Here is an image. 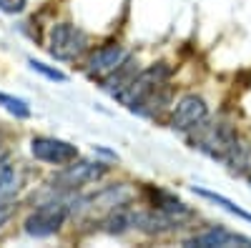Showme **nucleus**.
<instances>
[{
  "label": "nucleus",
  "instance_id": "1",
  "mask_svg": "<svg viewBox=\"0 0 251 248\" xmlns=\"http://www.w3.org/2000/svg\"><path fill=\"white\" fill-rule=\"evenodd\" d=\"M169 75L171 70L166 63L151 66L149 70L136 73V78L116 95V100L123 103L126 108H131L133 113L156 115L169 103V88H166L169 86Z\"/></svg>",
  "mask_w": 251,
  "mask_h": 248
},
{
  "label": "nucleus",
  "instance_id": "2",
  "mask_svg": "<svg viewBox=\"0 0 251 248\" xmlns=\"http://www.w3.org/2000/svg\"><path fill=\"white\" fill-rule=\"evenodd\" d=\"M191 146L199 148L201 153H206L208 158L214 160H221V163H228L231 156L236 153L239 148V138L236 133L226 126V123H201L199 128H194L191 133Z\"/></svg>",
  "mask_w": 251,
  "mask_h": 248
},
{
  "label": "nucleus",
  "instance_id": "3",
  "mask_svg": "<svg viewBox=\"0 0 251 248\" xmlns=\"http://www.w3.org/2000/svg\"><path fill=\"white\" fill-rule=\"evenodd\" d=\"M71 208L60 201H50V203H43L40 208H35L28 218H25V233L28 236H35V238H46V236H53L55 231H60V225L66 223Z\"/></svg>",
  "mask_w": 251,
  "mask_h": 248
},
{
  "label": "nucleus",
  "instance_id": "4",
  "mask_svg": "<svg viewBox=\"0 0 251 248\" xmlns=\"http://www.w3.org/2000/svg\"><path fill=\"white\" fill-rule=\"evenodd\" d=\"M108 171V165L103 163H93V160H73L68 165H63V171L53 178V185L60 191H75L80 185H88V183H96L98 178H103Z\"/></svg>",
  "mask_w": 251,
  "mask_h": 248
},
{
  "label": "nucleus",
  "instance_id": "5",
  "mask_svg": "<svg viewBox=\"0 0 251 248\" xmlns=\"http://www.w3.org/2000/svg\"><path fill=\"white\" fill-rule=\"evenodd\" d=\"M86 33L71 23H58L50 28V40H48V50L58 60H73L86 50Z\"/></svg>",
  "mask_w": 251,
  "mask_h": 248
},
{
  "label": "nucleus",
  "instance_id": "6",
  "mask_svg": "<svg viewBox=\"0 0 251 248\" xmlns=\"http://www.w3.org/2000/svg\"><path fill=\"white\" fill-rule=\"evenodd\" d=\"M30 153L35 156V160H43L50 165H68L78 158V148L73 143L50 135H35L30 140Z\"/></svg>",
  "mask_w": 251,
  "mask_h": 248
},
{
  "label": "nucleus",
  "instance_id": "7",
  "mask_svg": "<svg viewBox=\"0 0 251 248\" xmlns=\"http://www.w3.org/2000/svg\"><path fill=\"white\" fill-rule=\"evenodd\" d=\"M208 118V108L201 95H183L171 115V128L178 133H191Z\"/></svg>",
  "mask_w": 251,
  "mask_h": 248
},
{
  "label": "nucleus",
  "instance_id": "8",
  "mask_svg": "<svg viewBox=\"0 0 251 248\" xmlns=\"http://www.w3.org/2000/svg\"><path fill=\"white\" fill-rule=\"evenodd\" d=\"M128 58H131V55L126 53L121 45H103V48H98V50L91 55L86 70H88V75H91V78L103 80V78H108L118 66H123Z\"/></svg>",
  "mask_w": 251,
  "mask_h": 248
},
{
  "label": "nucleus",
  "instance_id": "9",
  "mask_svg": "<svg viewBox=\"0 0 251 248\" xmlns=\"http://www.w3.org/2000/svg\"><path fill=\"white\" fill-rule=\"evenodd\" d=\"M186 246H199V248H231V246H244L251 248V238L234 233L228 228H208L206 233H199L194 238H188Z\"/></svg>",
  "mask_w": 251,
  "mask_h": 248
},
{
  "label": "nucleus",
  "instance_id": "10",
  "mask_svg": "<svg viewBox=\"0 0 251 248\" xmlns=\"http://www.w3.org/2000/svg\"><path fill=\"white\" fill-rule=\"evenodd\" d=\"M18 193V173L8 156H0V203H8Z\"/></svg>",
  "mask_w": 251,
  "mask_h": 248
},
{
  "label": "nucleus",
  "instance_id": "11",
  "mask_svg": "<svg viewBox=\"0 0 251 248\" xmlns=\"http://www.w3.org/2000/svg\"><path fill=\"white\" fill-rule=\"evenodd\" d=\"M194 193H196V196H201V198H206V201H211V203H216V205H221V208H224V211H228L231 216H236V218H241V221L251 223V213H249V211H244V208H239V205H236L234 201H228L226 196L214 193V191H206V188H194Z\"/></svg>",
  "mask_w": 251,
  "mask_h": 248
},
{
  "label": "nucleus",
  "instance_id": "12",
  "mask_svg": "<svg viewBox=\"0 0 251 248\" xmlns=\"http://www.w3.org/2000/svg\"><path fill=\"white\" fill-rule=\"evenodd\" d=\"M0 108L8 111V113L15 115V118H20V120L30 118V106H28V100L15 98V95H8V93H3V90H0Z\"/></svg>",
  "mask_w": 251,
  "mask_h": 248
},
{
  "label": "nucleus",
  "instance_id": "13",
  "mask_svg": "<svg viewBox=\"0 0 251 248\" xmlns=\"http://www.w3.org/2000/svg\"><path fill=\"white\" fill-rule=\"evenodd\" d=\"M30 68H33L35 73H40V75H46V78L53 80V83H66V80H68V75L63 73V70L50 68V66H46V63H40V60H30Z\"/></svg>",
  "mask_w": 251,
  "mask_h": 248
},
{
  "label": "nucleus",
  "instance_id": "14",
  "mask_svg": "<svg viewBox=\"0 0 251 248\" xmlns=\"http://www.w3.org/2000/svg\"><path fill=\"white\" fill-rule=\"evenodd\" d=\"M28 5V0H0V10L8 13V15H18V13H23Z\"/></svg>",
  "mask_w": 251,
  "mask_h": 248
},
{
  "label": "nucleus",
  "instance_id": "15",
  "mask_svg": "<svg viewBox=\"0 0 251 248\" xmlns=\"http://www.w3.org/2000/svg\"><path fill=\"white\" fill-rule=\"evenodd\" d=\"M8 218H10V205L8 203H0V225H3Z\"/></svg>",
  "mask_w": 251,
  "mask_h": 248
},
{
  "label": "nucleus",
  "instance_id": "16",
  "mask_svg": "<svg viewBox=\"0 0 251 248\" xmlns=\"http://www.w3.org/2000/svg\"><path fill=\"white\" fill-rule=\"evenodd\" d=\"M246 180H249V183H251V173H249V176H246Z\"/></svg>",
  "mask_w": 251,
  "mask_h": 248
}]
</instances>
